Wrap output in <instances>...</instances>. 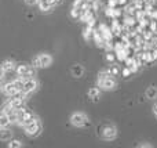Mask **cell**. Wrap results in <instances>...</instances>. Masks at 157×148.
Here are the masks:
<instances>
[{
	"mask_svg": "<svg viewBox=\"0 0 157 148\" xmlns=\"http://www.w3.org/2000/svg\"><path fill=\"white\" fill-rule=\"evenodd\" d=\"M0 140L2 141H10L11 140V132L10 130H7V127L0 132Z\"/></svg>",
	"mask_w": 157,
	"mask_h": 148,
	"instance_id": "13",
	"label": "cell"
},
{
	"mask_svg": "<svg viewBox=\"0 0 157 148\" xmlns=\"http://www.w3.org/2000/svg\"><path fill=\"white\" fill-rule=\"evenodd\" d=\"M71 123L73 125V126H77V127H81V126H87V125H90L88 119L86 118V115L81 112H76L72 115L71 118Z\"/></svg>",
	"mask_w": 157,
	"mask_h": 148,
	"instance_id": "3",
	"label": "cell"
},
{
	"mask_svg": "<svg viewBox=\"0 0 157 148\" xmlns=\"http://www.w3.org/2000/svg\"><path fill=\"white\" fill-rule=\"evenodd\" d=\"M8 147L19 148V147H22V143L19 140H10V141H8Z\"/></svg>",
	"mask_w": 157,
	"mask_h": 148,
	"instance_id": "17",
	"label": "cell"
},
{
	"mask_svg": "<svg viewBox=\"0 0 157 148\" xmlns=\"http://www.w3.org/2000/svg\"><path fill=\"white\" fill-rule=\"evenodd\" d=\"M150 2H153V3H155V4H156V3H157V0H150Z\"/></svg>",
	"mask_w": 157,
	"mask_h": 148,
	"instance_id": "24",
	"label": "cell"
},
{
	"mask_svg": "<svg viewBox=\"0 0 157 148\" xmlns=\"http://www.w3.org/2000/svg\"><path fill=\"white\" fill-rule=\"evenodd\" d=\"M24 129H25V133H26L29 137H36V136H39L41 132V125H40V122L35 119L33 122L25 125Z\"/></svg>",
	"mask_w": 157,
	"mask_h": 148,
	"instance_id": "2",
	"label": "cell"
},
{
	"mask_svg": "<svg viewBox=\"0 0 157 148\" xmlns=\"http://www.w3.org/2000/svg\"><path fill=\"white\" fill-rule=\"evenodd\" d=\"M32 64H33V68H40L41 66V62H40V57H36V58H33V61H32Z\"/></svg>",
	"mask_w": 157,
	"mask_h": 148,
	"instance_id": "19",
	"label": "cell"
},
{
	"mask_svg": "<svg viewBox=\"0 0 157 148\" xmlns=\"http://www.w3.org/2000/svg\"><path fill=\"white\" fill-rule=\"evenodd\" d=\"M10 125H11V121H10L8 114L2 112V115H0V127H2V129H6V127H8Z\"/></svg>",
	"mask_w": 157,
	"mask_h": 148,
	"instance_id": "7",
	"label": "cell"
},
{
	"mask_svg": "<svg viewBox=\"0 0 157 148\" xmlns=\"http://www.w3.org/2000/svg\"><path fill=\"white\" fill-rule=\"evenodd\" d=\"M37 89V82H36L33 78H29V79L25 80V85H24V93L26 94V96H29L30 93H33V91Z\"/></svg>",
	"mask_w": 157,
	"mask_h": 148,
	"instance_id": "6",
	"label": "cell"
},
{
	"mask_svg": "<svg viewBox=\"0 0 157 148\" xmlns=\"http://www.w3.org/2000/svg\"><path fill=\"white\" fill-rule=\"evenodd\" d=\"M17 74L18 76L21 78H25V79H29L35 75V69L30 68L29 65H25V64H21V65L17 66Z\"/></svg>",
	"mask_w": 157,
	"mask_h": 148,
	"instance_id": "4",
	"label": "cell"
},
{
	"mask_svg": "<svg viewBox=\"0 0 157 148\" xmlns=\"http://www.w3.org/2000/svg\"><path fill=\"white\" fill-rule=\"evenodd\" d=\"M131 74H132V71H131V68H128V66H125V68H123L121 75H123V76H124V78H128Z\"/></svg>",
	"mask_w": 157,
	"mask_h": 148,
	"instance_id": "18",
	"label": "cell"
},
{
	"mask_svg": "<svg viewBox=\"0 0 157 148\" xmlns=\"http://www.w3.org/2000/svg\"><path fill=\"white\" fill-rule=\"evenodd\" d=\"M72 74H73V76H76V78H80V76H83V74H84V69H83V66L81 65H73V68H72Z\"/></svg>",
	"mask_w": 157,
	"mask_h": 148,
	"instance_id": "12",
	"label": "cell"
},
{
	"mask_svg": "<svg viewBox=\"0 0 157 148\" xmlns=\"http://www.w3.org/2000/svg\"><path fill=\"white\" fill-rule=\"evenodd\" d=\"M2 90H3V93L7 94L8 97H14V96H17V94L19 93L18 89L15 87V85H14L13 82H10V83H3Z\"/></svg>",
	"mask_w": 157,
	"mask_h": 148,
	"instance_id": "5",
	"label": "cell"
},
{
	"mask_svg": "<svg viewBox=\"0 0 157 148\" xmlns=\"http://www.w3.org/2000/svg\"><path fill=\"white\" fill-rule=\"evenodd\" d=\"M39 7H40L41 11H48L52 8V6L50 4L47 0H40V2H39Z\"/></svg>",
	"mask_w": 157,
	"mask_h": 148,
	"instance_id": "14",
	"label": "cell"
},
{
	"mask_svg": "<svg viewBox=\"0 0 157 148\" xmlns=\"http://www.w3.org/2000/svg\"><path fill=\"white\" fill-rule=\"evenodd\" d=\"M146 97H147L149 100L156 98V97H157V89L153 87V86H152V87H149V89L146 90Z\"/></svg>",
	"mask_w": 157,
	"mask_h": 148,
	"instance_id": "16",
	"label": "cell"
},
{
	"mask_svg": "<svg viewBox=\"0 0 157 148\" xmlns=\"http://www.w3.org/2000/svg\"><path fill=\"white\" fill-rule=\"evenodd\" d=\"M153 112H155V115L157 116V104L155 105V108H153Z\"/></svg>",
	"mask_w": 157,
	"mask_h": 148,
	"instance_id": "23",
	"label": "cell"
},
{
	"mask_svg": "<svg viewBox=\"0 0 157 148\" xmlns=\"http://www.w3.org/2000/svg\"><path fill=\"white\" fill-rule=\"evenodd\" d=\"M99 96H101V91H99V89L98 87H92V89H90L88 90V97L90 98H92L94 101H98Z\"/></svg>",
	"mask_w": 157,
	"mask_h": 148,
	"instance_id": "9",
	"label": "cell"
},
{
	"mask_svg": "<svg viewBox=\"0 0 157 148\" xmlns=\"http://www.w3.org/2000/svg\"><path fill=\"white\" fill-rule=\"evenodd\" d=\"M105 60H106V62L108 64H116V61H117V54L116 53H113V51H108L106 53V55H105Z\"/></svg>",
	"mask_w": 157,
	"mask_h": 148,
	"instance_id": "10",
	"label": "cell"
},
{
	"mask_svg": "<svg viewBox=\"0 0 157 148\" xmlns=\"http://www.w3.org/2000/svg\"><path fill=\"white\" fill-rule=\"evenodd\" d=\"M108 71H109V74H110L112 76H117V75H119V74H121V69H120L119 66L116 65V64H112V65H110V68H109Z\"/></svg>",
	"mask_w": 157,
	"mask_h": 148,
	"instance_id": "15",
	"label": "cell"
},
{
	"mask_svg": "<svg viewBox=\"0 0 157 148\" xmlns=\"http://www.w3.org/2000/svg\"><path fill=\"white\" fill-rule=\"evenodd\" d=\"M152 58H153V61L157 60V49L156 47H153L152 49Z\"/></svg>",
	"mask_w": 157,
	"mask_h": 148,
	"instance_id": "21",
	"label": "cell"
},
{
	"mask_svg": "<svg viewBox=\"0 0 157 148\" xmlns=\"http://www.w3.org/2000/svg\"><path fill=\"white\" fill-rule=\"evenodd\" d=\"M40 62H41V66H50L52 62V58L50 57L48 54H40Z\"/></svg>",
	"mask_w": 157,
	"mask_h": 148,
	"instance_id": "8",
	"label": "cell"
},
{
	"mask_svg": "<svg viewBox=\"0 0 157 148\" xmlns=\"http://www.w3.org/2000/svg\"><path fill=\"white\" fill-rule=\"evenodd\" d=\"M14 69V61L11 60H6L2 65V71L3 72H11Z\"/></svg>",
	"mask_w": 157,
	"mask_h": 148,
	"instance_id": "11",
	"label": "cell"
},
{
	"mask_svg": "<svg viewBox=\"0 0 157 148\" xmlns=\"http://www.w3.org/2000/svg\"><path fill=\"white\" fill-rule=\"evenodd\" d=\"M98 130H99V134L103 140H113L117 134V129L110 123L103 125V126H101Z\"/></svg>",
	"mask_w": 157,
	"mask_h": 148,
	"instance_id": "1",
	"label": "cell"
},
{
	"mask_svg": "<svg viewBox=\"0 0 157 148\" xmlns=\"http://www.w3.org/2000/svg\"><path fill=\"white\" fill-rule=\"evenodd\" d=\"M127 3H128V0H119V4H121V6L127 4Z\"/></svg>",
	"mask_w": 157,
	"mask_h": 148,
	"instance_id": "22",
	"label": "cell"
},
{
	"mask_svg": "<svg viewBox=\"0 0 157 148\" xmlns=\"http://www.w3.org/2000/svg\"><path fill=\"white\" fill-rule=\"evenodd\" d=\"M28 6H33V4H39V0H25Z\"/></svg>",
	"mask_w": 157,
	"mask_h": 148,
	"instance_id": "20",
	"label": "cell"
}]
</instances>
